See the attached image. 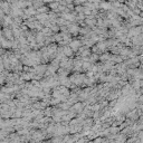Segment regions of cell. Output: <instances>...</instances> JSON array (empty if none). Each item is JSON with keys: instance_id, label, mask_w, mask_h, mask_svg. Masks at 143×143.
<instances>
[{"instance_id": "3957f363", "label": "cell", "mask_w": 143, "mask_h": 143, "mask_svg": "<svg viewBox=\"0 0 143 143\" xmlns=\"http://www.w3.org/2000/svg\"><path fill=\"white\" fill-rule=\"evenodd\" d=\"M3 80H5V78H3V76H2V75H0V84L3 83Z\"/></svg>"}, {"instance_id": "6da1fadb", "label": "cell", "mask_w": 143, "mask_h": 143, "mask_svg": "<svg viewBox=\"0 0 143 143\" xmlns=\"http://www.w3.org/2000/svg\"><path fill=\"white\" fill-rule=\"evenodd\" d=\"M3 36L6 37V39H12V33H11V30H9L8 28H5L3 29Z\"/></svg>"}, {"instance_id": "7a4b0ae2", "label": "cell", "mask_w": 143, "mask_h": 143, "mask_svg": "<svg viewBox=\"0 0 143 143\" xmlns=\"http://www.w3.org/2000/svg\"><path fill=\"white\" fill-rule=\"evenodd\" d=\"M0 43H1V45H2L3 48H10V47H11V43L8 42V40H6V39H3V38H1Z\"/></svg>"}]
</instances>
